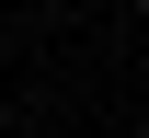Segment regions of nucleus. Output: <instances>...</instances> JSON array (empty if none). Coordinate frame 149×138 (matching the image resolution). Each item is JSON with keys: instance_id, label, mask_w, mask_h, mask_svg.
I'll return each mask as SVG.
<instances>
[{"instance_id": "nucleus-1", "label": "nucleus", "mask_w": 149, "mask_h": 138, "mask_svg": "<svg viewBox=\"0 0 149 138\" xmlns=\"http://www.w3.org/2000/svg\"><path fill=\"white\" fill-rule=\"evenodd\" d=\"M138 23H149V0H138Z\"/></svg>"}]
</instances>
